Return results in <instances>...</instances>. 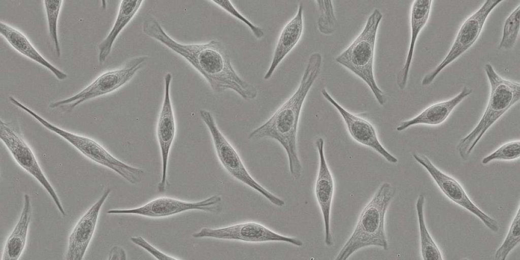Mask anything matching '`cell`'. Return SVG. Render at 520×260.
<instances>
[{"instance_id":"1","label":"cell","mask_w":520,"mask_h":260,"mask_svg":"<svg viewBox=\"0 0 520 260\" xmlns=\"http://www.w3.org/2000/svg\"><path fill=\"white\" fill-rule=\"evenodd\" d=\"M142 30L184 58L203 76L215 92L232 90L246 101L257 97L256 88L238 75L220 42L212 40L201 44L179 43L169 36L156 19L150 15L144 19Z\"/></svg>"},{"instance_id":"2","label":"cell","mask_w":520,"mask_h":260,"mask_svg":"<svg viewBox=\"0 0 520 260\" xmlns=\"http://www.w3.org/2000/svg\"><path fill=\"white\" fill-rule=\"evenodd\" d=\"M322 56L314 52L309 57L300 84L295 92L261 126L253 129L248 139L270 138L277 141L285 150L292 177L299 179L302 167L297 149V132L304 101L317 78L321 67Z\"/></svg>"},{"instance_id":"3","label":"cell","mask_w":520,"mask_h":260,"mask_svg":"<svg viewBox=\"0 0 520 260\" xmlns=\"http://www.w3.org/2000/svg\"><path fill=\"white\" fill-rule=\"evenodd\" d=\"M396 193L391 183H383L361 213L353 233L336 260H346L362 248L375 246L388 249L384 230L385 216Z\"/></svg>"},{"instance_id":"4","label":"cell","mask_w":520,"mask_h":260,"mask_svg":"<svg viewBox=\"0 0 520 260\" xmlns=\"http://www.w3.org/2000/svg\"><path fill=\"white\" fill-rule=\"evenodd\" d=\"M484 69L490 86V97L478 123L457 145L458 153L464 160L469 158L474 148L491 126L520 99L519 82L502 78L490 63H486Z\"/></svg>"},{"instance_id":"5","label":"cell","mask_w":520,"mask_h":260,"mask_svg":"<svg viewBox=\"0 0 520 260\" xmlns=\"http://www.w3.org/2000/svg\"><path fill=\"white\" fill-rule=\"evenodd\" d=\"M382 16L381 12L375 9L360 35L335 59L365 82L379 104L384 106L386 99L376 83L373 72L376 35Z\"/></svg>"},{"instance_id":"6","label":"cell","mask_w":520,"mask_h":260,"mask_svg":"<svg viewBox=\"0 0 520 260\" xmlns=\"http://www.w3.org/2000/svg\"><path fill=\"white\" fill-rule=\"evenodd\" d=\"M9 101L33 117L48 130L59 136L92 161L115 172L132 184L140 183L145 175L143 170L130 166L117 159L98 142L89 137L62 129L38 115L13 96Z\"/></svg>"},{"instance_id":"7","label":"cell","mask_w":520,"mask_h":260,"mask_svg":"<svg viewBox=\"0 0 520 260\" xmlns=\"http://www.w3.org/2000/svg\"><path fill=\"white\" fill-rule=\"evenodd\" d=\"M200 117L210 134L217 156L224 169L235 179L261 193L273 205L283 207L285 202L258 183L249 174L237 151L218 128L212 114L199 111Z\"/></svg>"},{"instance_id":"8","label":"cell","mask_w":520,"mask_h":260,"mask_svg":"<svg viewBox=\"0 0 520 260\" xmlns=\"http://www.w3.org/2000/svg\"><path fill=\"white\" fill-rule=\"evenodd\" d=\"M147 59V56L134 57L128 60L122 68L101 74L78 93L52 103L49 107L54 109L69 105L68 109L72 110L86 101L110 93L130 81L143 68Z\"/></svg>"},{"instance_id":"9","label":"cell","mask_w":520,"mask_h":260,"mask_svg":"<svg viewBox=\"0 0 520 260\" xmlns=\"http://www.w3.org/2000/svg\"><path fill=\"white\" fill-rule=\"evenodd\" d=\"M503 0H488L461 25L449 51L441 62L421 80L422 86L430 85L447 66L467 51L477 41L486 20Z\"/></svg>"},{"instance_id":"10","label":"cell","mask_w":520,"mask_h":260,"mask_svg":"<svg viewBox=\"0 0 520 260\" xmlns=\"http://www.w3.org/2000/svg\"><path fill=\"white\" fill-rule=\"evenodd\" d=\"M0 138L17 163L41 184L60 213L66 216L65 210L57 193L41 169L33 151L23 139L19 127L1 119Z\"/></svg>"},{"instance_id":"11","label":"cell","mask_w":520,"mask_h":260,"mask_svg":"<svg viewBox=\"0 0 520 260\" xmlns=\"http://www.w3.org/2000/svg\"><path fill=\"white\" fill-rule=\"evenodd\" d=\"M194 238H210L249 243L282 242L301 246V240L278 234L265 226L254 222L238 223L219 229L203 228L192 235Z\"/></svg>"},{"instance_id":"12","label":"cell","mask_w":520,"mask_h":260,"mask_svg":"<svg viewBox=\"0 0 520 260\" xmlns=\"http://www.w3.org/2000/svg\"><path fill=\"white\" fill-rule=\"evenodd\" d=\"M218 195H214L198 202H186L169 197L155 199L146 204L128 209H111L110 214H135L151 218H160L191 211L200 210L215 212L217 205L221 202Z\"/></svg>"},{"instance_id":"13","label":"cell","mask_w":520,"mask_h":260,"mask_svg":"<svg viewBox=\"0 0 520 260\" xmlns=\"http://www.w3.org/2000/svg\"><path fill=\"white\" fill-rule=\"evenodd\" d=\"M413 157L426 169L442 192L449 199L473 214L491 231L494 232L499 231L497 222L474 204L458 181L438 169L426 156L414 153Z\"/></svg>"},{"instance_id":"14","label":"cell","mask_w":520,"mask_h":260,"mask_svg":"<svg viewBox=\"0 0 520 260\" xmlns=\"http://www.w3.org/2000/svg\"><path fill=\"white\" fill-rule=\"evenodd\" d=\"M172 80V74L167 73L164 77V96L156 126V136L162 162L161 180L157 185L159 192H164L166 189L169 153L176 132L174 113L170 93Z\"/></svg>"},{"instance_id":"15","label":"cell","mask_w":520,"mask_h":260,"mask_svg":"<svg viewBox=\"0 0 520 260\" xmlns=\"http://www.w3.org/2000/svg\"><path fill=\"white\" fill-rule=\"evenodd\" d=\"M321 93L324 98L339 112L350 136L355 141L373 150L389 163L396 164L398 162L397 158L381 144L375 128L369 121L344 108L325 88L321 90Z\"/></svg>"},{"instance_id":"16","label":"cell","mask_w":520,"mask_h":260,"mask_svg":"<svg viewBox=\"0 0 520 260\" xmlns=\"http://www.w3.org/2000/svg\"><path fill=\"white\" fill-rule=\"evenodd\" d=\"M111 192L105 191L100 198L79 220L69 238L66 260H82L94 232L100 210Z\"/></svg>"},{"instance_id":"17","label":"cell","mask_w":520,"mask_h":260,"mask_svg":"<svg viewBox=\"0 0 520 260\" xmlns=\"http://www.w3.org/2000/svg\"><path fill=\"white\" fill-rule=\"evenodd\" d=\"M319 156V167L315 185V197L320 208L324 227L326 245L333 244L330 228L332 202L334 191V181L324 153V140L318 138L315 142Z\"/></svg>"},{"instance_id":"18","label":"cell","mask_w":520,"mask_h":260,"mask_svg":"<svg viewBox=\"0 0 520 260\" xmlns=\"http://www.w3.org/2000/svg\"><path fill=\"white\" fill-rule=\"evenodd\" d=\"M303 4L300 3L295 16L282 29L272 61L264 76L265 80H269L272 77L278 65L299 41L303 31Z\"/></svg>"},{"instance_id":"19","label":"cell","mask_w":520,"mask_h":260,"mask_svg":"<svg viewBox=\"0 0 520 260\" xmlns=\"http://www.w3.org/2000/svg\"><path fill=\"white\" fill-rule=\"evenodd\" d=\"M432 2L433 1L416 0L412 3L410 13V45L405 63L398 72L396 79L397 84L401 90L406 86L416 41L419 32L428 20Z\"/></svg>"},{"instance_id":"20","label":"cell","mask_w":520,"mask_h":260,"mask_svg":"<svg viewBox=\"0 0 520 260\" xmlns=\"http://www.w3.org/2000/svg\"><path fill=\"white\" fill-rule=\"evenodd\" d=\"M472 93V89L464 86L453 98L429 106L415 117L402 121L396 129L401 132L417 124H440L447 119L458 104Z\"/></svg>"},{"instance_id":"21","label":"cell","mask_w":520,"mask_h":260,"mask_svg":"<svg viewBox=\"0 0 520 260\" xmlns=\"http://www.w3.org/2000/svg\"><path fill=\"white\" fill-rule=\"evenodd\" d=\"M0 33L9 44L20 54L45 67L59 80L68 77L66 73L47 60L21 31L8 24L0 22Z\"/></svg>"},{"instance_id":"22","label":"cell","mask_w":520,"mask_h":260,"mask_svg":"<svg viewBox=\"0 0 520 260\" xmlns=\"http://www.w3.org/2000/svg\"><path fill=\"white\" fill-rule=\"evenodd\" d=\"M23 198V205L20 217L7 240L2 260H17L24 249L32 208L29 196L25 194Z\"/></svg>"},{"instance_id":"23","label":"cell","mask_w":520,"mask_h":260,"mask_svg":"<svg viewBox=\"0 0 520 260\" xmlns=\"http://www.w3.org/2000/svg\"><path fill=\"white\" fill-rule=\"evenodd\" d=\"M143 1H121L118 14L110 31L99 46V62L102 64L110 54L116 38L133 19L140 9Z\"/></svg>"},{"instance_id":"24","label":"cell","mask_w":520,"mask_h":260,"mask_svg":"<svg viewBox=\"0 0 520 260\" xmlns=\"http://www.w3.org/2000/svg\"><path fill=\"white\" fill-rule=\"evenodd\" d=\"M425 202V196L422 194L419 195L416 203V210L419 230L421 254L424 260H441L443 259L442 255L426 225L424 212Z\"/></svg>"},{"instance_id":"25","label":"cell","mask_w":520,"mask_h":260,"mask_svg":"<svg viewBox=\"0 0 520 260\" xmlns=\"http://www.w3.org/2000/svg\"><path fill=\"white\" fill-rule=\"evenodd\" d=\"M520 5H518L505 20L502 35L498 45L499 50L510 49L515 45L519 32Z\"/></svg>"},{"instance_id":"26","label":"cell","mask_w":520,"mask_h":260,"mask_svg":"<svg viewBox=\"0 0 520 260\" xmlns=\"http://www.w3.org/2000/svg\"><path fill=\"white\" fill-rule=\"evenodd\" d=\"M315 3L319 13L317 22L318 30L326 35L333 34L337 27V19L332 1H315Z\"/></svg>"},{"instance_id":"27","label":"cell","mask_w":520,"mask_h":260,"mask_svg":"<svg viewBox=\"0 0 520 260\" xmlns=\"http://www.w3.org/2000/svg\"><path fill=\"white\" fill-rule=\"evenodd\" d=\"M519 220L520 213L518 207L504 241L495 253L496 259L505 260L509 253L519 244Z\"/></svg>"},{"instance_id":"28","label":"cell","mask_w":520,"mask_h":260,"mask_svg":"<svg viewBox=\"0 0 520 260\" xmlns=\"http://www.w3.org/2000/svg\"><path fill=\"white\" fill-rule=\"evenodd\" d=\"M62 2V1H43L49 35L58 57L60 55V48L57 35V21Z\"/></svg>"},{"instance_id":"29","label":"cell","mask_w":520,"mask_h":260,"mask_svg":"<svg viewBox=\"0 0 520 260\" xmlns=\"http://www.w3.org/2000/svg\"><path fill=\"white\" fill-rule=\"evenodd\" d=\"M519 146V140L506 143L483 158L481 162L486 165L495 160H509L517 159L520 156Z\"/></svg>"},{"instance_id":"30","label":"cell","mask_w":520,"mask_h":260,"mask_svg":"<svg viewBox=\"0 0 520 260\" xmlns=\"http://www.w3.org/2000/svg\"><path fill=\"white\" fill-rule=\"evenodd\" d=\"M211 2L221 8V9L225 10L230 15L233 16L234 17L246 25L250 29L255 37L257 39H260L264 37V32L263 30L260 27L253 24L251 21L244 17L236 9V8H235L230 1L216 0L211 1Z\"/></svg>"},{"instance_id":"31","label":"cell","mask_w":520,"mask_h":260,"mask_svg":"<svg viewBox=\"0 0 520 260\" xmlns=\"http://www.w3.org/2000/svg\"><path fill=\"white\" fill-rule=\"evenodd\" d=\"M130 240L135 245L142 248L159 260H177V258L169 255L154 247L141 236L132 237Z\"/></svg>"},{"instance_id":"32","label":"cell","mask_w":520,"mask_h":260,"mask_svg":"<svg viewBox=\"0 0 520 260\" xmlns=\"http://www.w3.org/2000/svg\"><path fill=\"white\" fill-rule=\"evenodd\" d=\"M108 259L109 260H125L126 259V252L123 248L115 246L110 251Z\"/></svg>"}]
</instances>
